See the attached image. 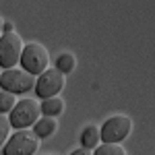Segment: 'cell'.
Returning <instances> with one entry per match:
<instances>
[{"instance_id": "6da1fadb", "label": "cell", "mask_w": 155, "mask_h": 155, "mask_svg": "<svg viewBox=\"0 0 155 155\" xmlns=\"http://www.w3.org/2000/svg\"><path fill=\"white\" fill-rule=\"evenodd\" d=\"M21 68L25 72H29V74H33V77H39V74H44V72L48 71L50 66V54L48 50L44 48L41 44H27L23 48V54H21Z\"/></svg>"}, {"instance_id": "7a4b0ae2", "label": "cell", "mask_w": 155, "mask_h": 155, "mask_svg": "<svg viewBox=\"0 0 155 155\" xmlns=\"http://www.w3.org/2000/svg\"><path fill=\"white\" fill-rule=\"evenodd\" d=\"M39 116H41V107L35 99H19L8 116V122L17 130H27L39 120Z\"/></svg>"}, {"instance_id": "3957f363", "label": "cell", "mask_w": 155, "mask_h": 155, "mask_svg": "<svg viewBox=\"0 0 155 155\" xmlns=\"http://www.w3.org/2000/svg\"><path fill=\"white\" fill-rule=\"evenodd\" d=\"M23 39L21 35L12 33H2L0 37V68L11 71L21 62V54H23Z\"/></svg>"}, {"instance_id": "277c9868", "label": "cell", "mask_w": 155, "mask_h": 155, "mask_svg": "<svg viewBox=\"0 0 155 155\" xmlns=\"http://www.w3.org/2000/svg\"><path fill=\"white\" fill-rule=\"evenodd\" d=\"M39 149V139L33 130H17L2 147L4 155H33Z\"/></svg>"}, {"instance_id": "5b68a950", "label": "cell", "mask_w": 155, "mask_h": 155, "mask_svg": "<svg viewBox=\"0 0 155 155\" xmlns=\"http://www.w3.org/2000/svg\"><path fill=\"white\" fill-rule=\"evenodd\" d=\"M35 77L25 72L23 68H11V71H4L0 77V87L2 91L6 93H27L29 89H35Z\"/></svg>"}, {"instance_id": "8992f818", "label": "cell", "mask_w": 155, "mask_h": 155, "mask_svg": "<svg viewBox=\"0 0 155 155\" xmlns=\"http://www.w3.org/2000/svg\"><path fill=\"white\" fill-rule=\"evenodd\" d=\"M132 130V120L128 116L116 114L112 118H107L104 122V126L99 128L101 132V141L104 143H112V145H120Z\"/></svg>"}, {"instance_id": "52a82bcc", "label": "cell", "mask_w": 155, "mask_h": 155, "mask_svg": "<svg viewBox=\"0 0 155 155\" xmlns=\"http://www.w3.org/2000/svg\"><path fill=\"white\" fill-rule=\"evenodd\" d=\"M66 85V77L56 68H48L44 74H39L35 81V93L39 99H50V97H56L64 89Z\"/></svg>"}, {"instance_id": "ba28073f", "label": "cell", "mask_w": 155, "mask_h": 155, "mask_svg": "<svg viewBox=\"0 0 155 155\" xmlns=\"http://www.w3.org/2000/svg\"><path fill=\"white\" fill-rule=\"evenodd\" d=\"M81 145H83V149H89V151H93V149H97L101 145V132H99V128L95 124H89V126L83 128V132H81Z\"/></svg>"}, {"instance_id": "9c48e42d", "label": "cell", "mask_w": 155, "mask_h": 155, "mask_svg": "<svg viewBox=\"0 0 155 155\" xmlns=\"http://www.w3.org/2000/svg\"><path fill=\"white\" fill-rule=\"evenodd\" d=\"M56 128H58V122H56V118H39L33 124V132L37 134V139H46V137H52L54 132H56Z\"/></svg>"}, {"instance_id": "30bf717a", "label": "cell", "mask_w": 155, "mask_h": 155, "mask_svg": "<svg viewBox=\"0 0 155 155\" xmlns=\"http://www.w3.org/2000/svg\"><path fill=\"white\" fill-rule=\"evenodd\" d=\"M39 107H41V114L46 118H56L64 112V101L60 97H50V99H44L39 104Z\"/></svg>"}, {"instance_id": "8fae6325", "label": "cell", "mask_w": 155, "mask_h": 155, "mask_svg": "<svg viewBox=\"0 0 155 155\" xmlns=\"http://www.w3.org/2000/svg\"><path fill=\"white\" fill-rule=\"evenodd\" d=\"M74 66H77V58H74V54H71V52H62L58 58H56V71H60L64 77L74 71Z\"/></svg>"}, {"instance_id": "7c38bea8", "label": "cell", "mask_w": 155, "mask_h": 155, "mask_svg": "<svg viewBox=\"0 0 155 155\" xmlns=\"http://www.w3.org/2000/svg\"><path fill=\"white\" fill-rule=\"evenodd\" d=\"M93 155H126L122 145H112V143H101L97 149H93Z\"/></svg>"}, {"instance_id": "4fadbf2b", "label": "cell", "mask_w": 155, "mask_h": 155, "mask_svg": "<svg viewBox=\"0 0 155 155\" xmlns=\"http://www.w3.org/2000/svg\"><path fill=\"white\" fill-rule=\"evenodd\" d=\"M17 97L12 95V93H6V91H0V116L2 114H8L12 112V107L17 106Z\"/></svg>"}, {"instance_id": "5bb4252c", "label": "cell", "mask_w": 155, "mask_h": 155, "mask_svg": "<svg viewBox=\"0 0 155 155\" xmlns=\"http://www.w3.org/2000/svg\"><path fill=\"white\" fill-rule=\"evenodd\" d=\"M11 122L8 118H4V116H0V149L6 145V141L11 139Z\"/></svg>"}, {"instance_id": "9a60e30c", "label": "cell", "mask_w": 155, "mask_h": 155, "mask_svg": "<svg viewBox=\"0 0 155 155\" xmlns=\"http://www.w3.org/2000/svg\"><path fill=\"white\" fill-rule=\"evenodd\" d=\"M71 155H93V151H89V149H83V147H81V149H77V151H72Z\"/></svg>"}, {"instance_id": "2e32d148", "label": "cell", "mask_w": 155, "mask_h": 155, "mask_svg": "<svg viewBox=\"0 0 155 155\" xmlns=\"http://www.w3.org/2000/svg\"><path fill=\"white\" fill-rule=\"evenodd\" d=\"M15 29H12V23H4L2 25V33H12Z\"/></svg>"}, {"instance_id": "e0dca14e", "label": "cell", "mask_w": 155, "mask_h": 155, "mask_svg": "<svg viewBox=\"0 0 155 155\" xmlns=\"http://www.w3.org/2000/svg\"><path fill=\"white\" fill-rule=\"evenodd\" d=\"M2 25H4V21H2V17H0V37H2Z\"/></svg>"}, {"instance_id": "ac0fdd59", "label": "cell", "mask_w": 155, "mask_h": 155, "mask_svg": "<svg viewBox=\"0 0 155 155\" xmlns=\"http://www.w3.org/2000/svg\"><path fill=\"white\" fill-rule=\"evenodd\" d=\"M0 77H2V72H0Z\"/></svg>"}]
</instances>
